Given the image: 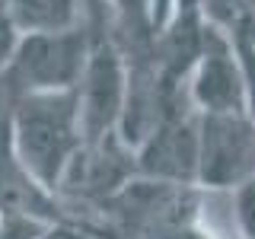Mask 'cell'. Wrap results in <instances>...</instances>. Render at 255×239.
Returning <instances> with one entry per match:
<instances>
[{
	"mask_svg": "<svg viewBox=\"0 0 255 239\" xmlns=\"http://www.w3.org/2000/svg\"><path fill=\"white\" fill-rule=\"evenodd\" d=\"M10 137L19 166L42 188H58L70 159L83 147L77 90L19 93L10 115Z\"/></svg>",
	"mask_w": 255,
	"mask_h": 239,
	"instance_id": "cell-1",
	"label": "cell"
},
{
	"mask_svg": "<svg viewBox=\"0 0 255 239\" xmlns=\"http://www.w3.org/2000/svg\"><path fill=\"white\" fill-rule=\"evenodd\" d=\"M201 185L166 182L153 175H131L115 195L99 204L112 239H172L198 220Z\"/></svg>",
	"mask_w": 255,
	"mask_h": 239,
	"instance_id": "cell-2",
	"label": "cell"
},
{
	"mask_svg": "<svg viewBox=\"0 0 255 239\" xmlns=\"http://www.w3.org/2000/svg\"><path fill=\"white\" fill-rule=\"evenodd\" d=\"M93 48V32L67 26L51 32H26L13 45L6 80L16 93L42 90H77L86 58Z\"/></svg>",
	"mask_w": 255,
	"mask_h": 239,
	"instance_id": "cell-3",
	"label": "cell"
},
{
	"mask_svg": "<svg viewBox=\"0 0 255 239\" xmlns=\"http://www.w3.org/2000/svg\"><path fill=\"white\" fill-rule=\"evenodd\" d=\"M77 99L86 143L118 131L128 99V58L118 35H109V29L93 32V48L77 86Z\"/></svg>",
	"mask_w": 255,
	"mask_h": 239,
	"instance_id": "cell-4",
	"label": "cell"
},
{
	"mask_svg": "<svg viewBox=\"0 0 255 239\" xmlns=\"http://www.w3.org/2000/svg\"><path fill=\"white\" fill-rule=\"evenodd\" d=\"M255 175V118L246 112H201L198 185L233 191Z\"/></svg>",
	"mask_w": 255,
	"mask_h": 239,
	"instance_id": "cell-5",
	"label": "cell"
},
{
	"mask_svg": "<svg viewBox=\"0 0 255 239\" xmlns=\"http://www.w3.org/2000/svg\"><path fill=\"white\" fill-rule=\"evenodd\" d=\"M137 172L166 182L198 185V153H201V112L191 96H182L166 109L159 124L137 143Z\"/></svg>",
	"mask_w": 255,
	"mask_h": 239,
	"instance_id": "cell-6",
	"label": "cell"
},
{
	"mask_svg": "<svg viewBox=\"0 0 255 239\" xmlns=\"http://www.w3.org/2000/svg\"><path fill=\"white\" fill-rule=\"evenodd\" d=\"M188 96L198 112H246V67L239 58L233 32L207 16L204 51L188 77Z\"/></svg>",
	"mask_w": 255,
	"mask_h": 239,
	"instance_id": "cell-7",
	"label": "cell"
},
{
	"mask_svg": "<svg viewBox=\"0 0 255 239\" xmlns=\"http://www.w3.org/2000/svg\"><path fill=\"white\" fill-rule=\"evenodd\" d=\"M131 175H137V153L131 143L122 140V134H109L102 140H83V147L74 153L70 166L61 175V191L70 198H83L99 207L109 195H115Z\"/></svg>",
	"mask_w": 255,
	"mask_h": 239,
	"instance_id": "cell-8",
	"label": "cell"
},
{
	"mask_svg": "<svg viewBox=\"0 0 255 239\" xmlns=\"http://www.w3.org/2000/svg\"><path fill=\"white\" fill-rule=\"evenodd\" d=\"M0 6L22 32L67 29L77 16V0H0Z\"/></svg>",
	"mask_w": 255,
	"mask_h": 239,
	"instance_id": "cell-9",
	"label": "cell"
},
{
	"mask_svg": "<svg viewBox=\"0 0 255 239\" xmlns=\"http://www.w3.org/2000/svg\"><path fill=\"white\" fill-rule=\"evenodd\" d=\"M233 220L243 239H255V175L233 188Z\"/></svg>",
	"mask_w": 255,
	"mask_h": 239,
	"instance_id": "cell-10",
	"label": "cell"
},
{
	"mask_svg": "<svg viewBox=\"0 0 255 239\" xmlns=\"http://www.w3.org/2000/svg\"><path fill=\"white\" fill-rule=\"evenodd\" d=\"M118 13V26L125 29H140L153 26V0H109Z\"/></svg>",
	"mask_w": 255,
	"mask_h": 239,
	"instance_id": "cell-11",
	"label": "cell"
},
{
	"mask_svg": "<svg viewBox=\"0 0 255 239\" xmlns=\"http://www.w3.org/2000/svg\"><path fill=\"white\" fill-rule=\"evenodd\" d=\"M172 239H220L214 230H207L204 223H201V217H198L195 223H188V227H182L179 233H175Z\"/></svg>",
	"mask_w": 255,
	"mask_h": 239,
	"instance_id": "cell-12",
	"label": "cell"
},
{
	"mask_svg": "<svg viewBox=\"0 0 255 239\" xmlns=\"http://www.w3.org/2000/svg\"><path fill=\"white\" fill-rule=\"evenodd\" d=\"M42 239H86V236L74 233V230H64V227H58V230H51V233H45Z\"/></svg>",
	"mask_w": 255,
	"mask_h": 239,
	"instance_id": "cell-13",
	"label": "cell"
}]
</instances>
